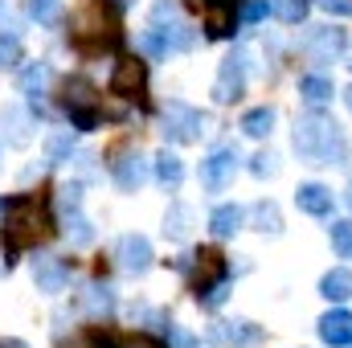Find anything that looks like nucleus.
I'll list each match as a JSON object with an SVG mask.
<instances>
[{
    "instance_id": "obj_1",
    "label": "nucleus",
    "mask_w": 352,
    "mask_h": 348,
    "mask_svg": "<svg viewBox=\"0 0 352 348\" xmlns=\"http://www.w3.org/2000/svg\"><path fill=\"white\" fill-rule=\"evenodd\" d=\"M344 131L332 123V119H320V115H303L295 123V152L311 164H340L344 160Z\"/></svg>"
},
{
    "instance_id": "obj_2",
    "label": "nucleus",
    "mask_w": 352,
    "mask_h": 348,
    "mask_svg": "<svg viewBox=\"0 0 352 348\" xmlns=\"http://www.w3.org/2000/svg\"><path fill=\"white\" fill-rule=\"evenodd\" d=\"M192 41H197V33L180 21L176 4H173V0H160V4L152 8V29L140 37V50H144V54H152V58H164V54L192 50Z\"/></svg>"
},
{
    "instance_id": "obj_3",
    "label": "nucleus",
    "mask_w": 352,
    "mask_h": 348,
    "mask_svg": "<svg viewBox=\"0 0 352 348\" xmlns=\"http://www.w3.org/2000/svg\"><path fill=\"white\" fill-rule=\"evenodd\" d=\"M4 238H8V250H21V246H37L50 238V217L45 209L33 201V197H12L4 205Z\"/></svg>"
},
{
    "instance_id": "obj_4",
    "label": "nucleus",
    "mask_w": 352,
    "mask_h": 348,
    "mask_svg": "<svg viewBox=\"0 0 352 348\" xmlns=\"http://www.w3.org/2000/svg\"><path fill=\"white\" fill-rule=\"evenodd\" d=\"M119 37V25L115 17L102 8V4H87L78 17H74V41L82 50H102V45H115Z\"/></svg>"
},
{
    "instance_id": "obj_5",
    "label": "nucleus",
    "mask_w": 352,
    "mask_h": 348,
    "mask_svg": "<svg viewBox=\"0 0 352 348\" xmlns=\"http://www.w3.org/2000/svg\"><path fill=\"white\" fill-rule=\"evenodd\" d=\"M201 135H205V115L197 107H188V102H168V111H164V140L192 144Z\"/></svg>"
},
{
    "instance_id": "obj_6",
    "label": "nucleus",
    "mask_w": 352,
    "mask_h": 348,
    "mask_svg": "<svg viewBox=\"0 0 352 348\" xmlns=\"http://www.w3.org/2000/svg\"><path fill=\"white\" fill-rule=\"evenodd\" d=\"M238 148L234 144H221V148H213L205 160H201V184L209 188V193H221L230 180H234V173H238Z\"/></svg>"
},
{
    "instance_id": "obj_7",
    "label": "nucleus",
    "mask_w": 352,
    "mask_h": 348,
    "mask_svg": "<svg viewBox=\"0 0 352 348\" xmlns=\"http://www.w3.org/2000/svg\"><path fill=\"white\" fill-rule=\"evenodd\" d=\"M66 111H70V123L78 131L98 127V102H94V90L87 83H66Z\"/></svg>"
},
{
    "instance_id": "obj_8",
    "label": "nucleus",
    "mask_w": 352,
    "mask_h": 348,
    "mask_svg": "<svg viewBox=\"0 0 352 348\" xmlns=\"http://www.w3.org/2000/svg\"><path fill=\"white\" fill-rule=\"evenodd\" d=\"M246 87V50H234L226 62H221V74L213 83V98L217 102H234Z\"/></svg>"
},
{
    "instance_id": "obj_9",
    "label": "nucleus",
    "mask_w": 352,
    "mask_h": 348,
    "mask_svg": "<svg viewBox=\"0 0 352 348\" xmlns=\"http://www.w3.org/2000/svg\"><path fill=\"white\" fill-rule=\"evenodd\" d=\"M115 262H119V270H127V274H144V270L152 266V246H148V238H144V234H123V238L115 242Z\"/></svg>"
},
{
    "instance_id": "obj_10",
    "label": "nucleus",
    "mask_w": 352,
    "mask_h": 348,
    "mask_svg": "<svg viewBox=\"0 0 352 348\" xmlns=\"http://www.w3.org/2000/svg\"><path fill=\"white\" fill-rule=\"evenodd\" d=\"M33 283H37V291H45V295L66 291V283H70V262L54 259V254H37V259H33Z\"/></svg>"
},
{
    "instance_id": "obj_11",
    "label": "nucleus",
    "mask_w": 352,
    "mask_h": 348,
    "mask_svg": "<svg viewBox=\"0 0 352 348\" xmlns=\"http://www.w3.org/2000/svg\"><path fill=\"white\" fill-rule=\"evenodd\" d=\"M144 83H148V66H144L140 58H123V62L115 66L111 94H119V98H135V94H144Z\"/></svg>"
},
{
    "instance_id": "obj_12",
    "label": "nucleus",
    "mask_w": 352,
    "mask_h": 348,
    "mask_svg": "<svg viewBox=\"0 0 352 348\" xmlns=\"http://www.w3.org/2000/svg\"><path fill=\"white\" fill-rule=\"evenodd\" d=\"M344 45H349L344 29H311V33H307V54H311L316 62H336V58L344 54Z\"/></svg>"
},
{
    "instance_id": "obj_13",
    "label": "nucleus",
    "mask_w": 352,
    "mask_h": 348,
    "mask_svg": "<svg viewBox=\"0 0 352 348\" xmlns=\"http://www.w3.org/2000/svg\"><path fill=\"white\" fill-rule=\"evenodd\" d=\"M33 115L37 111H25V107H4L0 111V131L12 148H25L29 144V127H33Z\"/></svg>"
},
{
    "instance_id": "obj_14",
    "label": "nucleus",
    "mask_w": 352,
    "mask_h": 348,
    "mask_svg": "<svg viewBox=\"0 0 352 348\" xmlns=\"http://www.w3.org/2000/svg\"><path fill=\"white\" fill-rule=\"evenodd\" d=\"M209 336H213L217 345H226V348H250V345L263 340V332H258L254 324H246V320H226V324H217Z\"/></svg>"
},
{
    "instance_id": "obj_15",
    "label": "nucleus",
    "mask_w": 352,
    "mask_h": 348,
    "mask_svg": "<svg viewBox=\"0 0 352 348\" xmlns=\"http://www.w3.org/2000/svg\"><path fill=\"white\" fill-rule=\"evenodd\" d=\"M320 340H324V345H332V348L352 345V312H344V307L328 312V316L320 320Z\"/></svg>"
},
{
    "instance_id": "obj_16",
    "label": "nucleus",
    "mask_w": 352,
    "mask_h": 348,
    "mask_svg": "<svg viewBox=\"0 0 352 348\" xmlns=\"http://www.w3.org/2000/svg\"><path fill=\"white\" fill-rule=\"evenodd\" d=\"M148 160L140 156V152H131V156H123V160H115V184L123 188V193H135L144 180H148Z\"/></svg>"
},
{
    "instance_id": "obj_17",
    "label": "nucleus",
    "mask_w": 352,
    "mask_h": 348,
    "mask_svg": "<svg viewBox=\"0 0 352 348\" xmlns=\"http://www.w3.org/2000/svg\"><path fill=\"white\" fill-rule=\"evenodd\" d=\"M295 201H299V209L303 213H311V217H328L332 213V188H324V184H299V193H295Z\"/></svg>"
},
{
    "instance_id": "obj_18",
    "label": "nucleus",
    "mask_w": 352,
    "mask_h": 348,
    "mask_svg": "<svg viewBox=\"0 0 352 348\" xmlns=\"http://www.w3.org/2000/svg\"><path fill=\"white\" fill-rule=\"evenodd\" d=\"M242 217H246V209H242V205H217V209H213V217H209L213 238H234V234L242 230Z\"/></svg>"
},
{
    "instance_id": "obj_19",
    "label": "nucleus",
    "mask_w": 352,
    "mask_h": 348,
    "mask_svg": "<svg viewBox=\"0 0 352 348\" xmlns=\"http://www.w3.org/2000/svg\"><path fill=\"white\" fill-rule=\"evenodd\" d=\"M299 98H303L311 111L328 107V102H332V78H324V74H307V78H299Z\"/></svg>"
},
{
    "instance_id": "obj_20",
    "label": "nucleus",
    "mask_w": 352,
    "mask_h": 348,
    "mask_svg": "<svg viewBox=\"0 0 352 348\" xmlns=\"http://www.w3.org/2000/svg\"><path fill=\"white\" fill-rule=\"evenodd\" d=\"M82 307H87L94 320L111 316V312H115V291H111V283H90L87 291H82Z\"/></svg>"
},
{
    "instance_id": "obj_21",
    "label": "nucleus",
    "mask_w": 352,
    "mask_h": 348,
    "mask_svg": "<svg viewBox=\"0 0 352 348\" xmlns=\"http://www.w3.org/2000/svg\"><path fill=\"white\" fill-rule=\"evenodd\" d=\"M320 295H324V299H332V303L352 299V270H349V266L328 270V274H324V283H320Z\"/></svg>"
},
{
    "instance_id": "obj_22",
    "label": "nucleus",
    "mask_w": 352,
    "mask_h": 348,
    "mask_svg": "<svg viewBox=\"0 0 352 348\" xmlns=\"http://www.w3.org/2000/svg\"><path fill=\"white\" fill-rule=\"evenodd\" d=\"M21 94H29V102H37L41 94H45V83H50V66L45 62H33V66H25L21 70Z\"/></svg>"
},
{
    "instance_id": "obj_23",
    "label": "nucleus",
    "mask_w": 352,
    "mask_h": 348,
    "mask_svg": "<svg viewBox=\"0 0 352 348\" xmlns=\"http://www.w3.org/2000/svg\"><path fill=\"white\" fill-rule=\"evenodd\" d=\"M70 152H74V131H70V127H66V131H54V135L45 140V164H50V168L66 164Z\"/></svg>"
},
{
    "instance_id": "obj_24",
    "label": "nucleus",
    "mask_w": 352,
    "mask_h": 348,
    "mask_svg": "<svg viewBox=\"0 0 352 348\" xmlns=\"http://www.w3.org/2000/svg\"><path fill=\"white\" fill-rule=\"evenodd\" d=\"M242 131H246L250 140H266V135L274 131V111H270V107L246 111V115H242Z\"/></svg>"
},
{
    "instance_id": "obj_25",
    "label": "nucleus",
    "mask_w": 352,
    "mask_h": 348,
    "mask_svg": "<svg viewBox=\"0 0 352 348\" xmlns=\"http://www.w3.org/2000/svg\"><path fill=\"white\" fill-rule=\"evenodd\" d=\"M156 180H160L164 188H176V184L184 180V164L176 160L173 152H160V156H156Z\"/></svg>"
},
{
    "instance_id": "obj_26",
    "label": "nucleus",
    "mask_w": 352,
    "mask_h": 348,
    "mask_svg": "<svg viewBox=\"0 0 352 348\" xmlns=\"http://www.w3.org/2000/svg\"><path fill=\"white\" fill-rule=\"evenodd\" d=\"M62 226H66V238H70L74 246H90V242H94V226L82 217V209L70 213V217H62Z\"/></svg>"
},
{
    "instance_id": "obj_27",
    "label": "nucleus",
    "mask_w": 352,
    "mask_h": 348,
    "mask_svg": "<svg viewBox=\"0 0 352 348\" xmlns=\"http://www.w3.org/2000/svg\"><path fill=\"white\" fill-rule=\"evenodd\" d=\"M254 230H263V234H283V217H278V205H274V201H258V205H254Z\"/></svg>"
},
{
    "instance_id": "obj_28",
    "label": "nucleus",
    "mask_w": 352,
    "mask_h": 348,
    "mask_svg": "<svg viewBox=\"0 0 352 348\" xmlns=\"http://www.w3.org/2000/svg\"><path fill=\"white\" fill-rule=\"evenodd\" d=\"M29 17L37 25H58L62 21V0H29Z\"/></svg>"
},
{
    "instance_id": "obj_29",
    "label": "nucleus",
    "mask_w": 352,
    "mask_h": 348,
    "mask_svg": "<svg viewBox=\"0 0 352 348\" xmlns=\"http://www.w3.org/2000/svg\"><path fill=\"white\" fill-rule=\"evenodd\" d=\"M188 217H192V213H188V205H173V209H168V217H164V234L176 238V242H180V238H188Z\"/></svg>"
},
{
    "instance_id": "obj_30",
    "label": "nucleus",
    "mask_w": 352,
    "mask_h": 348,
    "mask_svg": "<svg viewBox=\"0 0 352 348\" xmlns=\"http://www.w3.org/2000/svg\"><path fill=\"white\" fill-rule=\"evenodd\" d=\"M78 209H82V184H74V180H70V184H62V188H58V213H62V217H70V213H78Z\"/></svg>"
},
{
    "instance_id": "obj_31",
    "label": "nucleus",
    "mask_w": 352,
    "mask_h": 348,
    "mask_svg": "<svg viewBox=\"0 0 352 348\" xmlns=\"http://www.w3.org/2000/svg\"><path fill=\"white\" fill-rule=\"evenodd\" d=\"M328 234H332L336 254H340V259H352V221H332Z\"/></svg>"
},
{
    "instance_id": "obj_32",
    "label": "nucleus",
    "mask_w": 352,
    "mask_h": 348,
    "mask_svg": "<svg viewBox=\"0 0 352 348\" xmlns=\"http://www.w3.org/2000/svg\"><path fill=\"white\" fill-rule=\"evenodd\" d=\"M21 62V41L16 33H0V70H12Z\"/></svg>"
},
{
    "instance_id": "obj_33",
    "label": "nucleus",
    "mask_w": 352,
    "mask_h": 348,
    "mask_svg": "<svg viewBox=\"0 0 352 348\" xmlns=\"http://www.w3.org/2000/svg\"><path fill=\"white\" fill-rule=\"evenodd\" d=\"M274 12H278V21H287V25H299V21L307 17V0H278Z\"/></svg>"
},
{
    "instance_id": "obj_34",
    "label": "nucleus",
    "mask_w": 352,
    "mask_h": 348,
    "mask_svg": "<svg viewBox=\"0 0 352 348\" xmlns=\"http://www.w3.org/2000/svg\"><path fill=\"white\" fill-rule=\"evenodd\" d=\"M226 295H230V279L213 283V287H209V291L201 295V303H205V307H221V303H226Z\"/></svg>"
},
{
    "instance_id": "obj_35",
    "label": "nucleus",
    "mask_w": 352,
    "mask_h": 348,
    "mask_svg": "<svg viewBox=\"0 0 352 348\" xmlns=\"http://www.w3.org/2000/svg\"><path fill=\"white\" fill-rule=\"evenodd\" d=\"M266 12H270L266 0H246V4H242V21H246V25H258Z\"/></svg>"
},
{
    "instance_id": "obj_36",
    "label": "nucleus",
    "mask_w": 352,
    "mask_h": 348,
    "mask_svg": "<svg viewBox=\"0 0 352 348\" xmlns=\"http://www.w3.org/2000/svg\"><path fill=\"white\" fill-rule=\"evenodd\" d=\"M250 173H254V176H274V173H278V160H274L270 152H263V156H254Z\"/></svg>"
},
{
    "instance_id": "obj_37",
    "label": "nucleus",
    "mask_w": 352,
    "mask_h": 348,
    "mask_svg": "<svg viewBox=\"0 0 352 348\" xmlns=\"http://www.w3.org/2000/svg\"><path fill=\"white\" fill-rule=\"evenodd\" d=\"M324 12H336V17H352V0H316Z\"/></svg>"
},
{
    "instance_id": "obj_38",
    "label": "nucleus",
    "mask_w": 352,
    "mask_h": 348,
    "mask_svg": "<svg viewBox=\"0 0 352 348\" xmlns=\"http://www.w3.org/2000/svg\"><path fill=\"white\" fill-rule=\"evenodd\" d=\"M123 348H160L156 340H148V336H135V340H127Z\"/></svg>"
},
{
    "instance_id": "obj_39",
    "label": "nucleus",
    "mask_w": 352,
    "mask_h": 348,
    "mask_svg": "<svg viewBox=\"0 0 352 348\" xmlns=\"http://www.w3.org/2000/svg\"><path fill=\"white\" fill-rule=\"evenodd\" d=\"M0 348H29V345H25V340H12V336H8V340H0Z\"/></svg>"
},
{
    "instance_id": "obj_40",
    "label": "nucleus",
    "mask_w": 352,
    "mask_h": 348,
    "mask_svg": "<svg viewBox=\"0 0 352 348\" xmlns=\"http://www.w3.org/2000/svg\"><path fill=\"white\" fill-rule=\"evenodd\" d=\"M0 274H8V259L4 254H0Z\"/></svg>"
},
{
    "instance_id": "obj_41",
    "label": "nucleus",
    "mask_w": 352,
    "mask_h": 348,
    "mask_svg": "<svg viewBox=\"0 0 352 348\" xmlns=\"http://www.w3.org/2000/svg\"><path fill=\"white\" fill-rule=\"evenodd\" d=\"M344 102H349V111H352V87H349V90H344Z\"/></svg>"
},
{
    "instance_id": "obj_42",
    "label": "nucleus",
    "mask_w": 352,
    "mask_h": 348,
    "mask_svg": "<svg viewBox=\"0 0 352 348\" xmlns=\"http://www.w3.org/2000/svg\"><path fill=\"white\" fill-rule=\"evenodd\" d=\"M344 201H349V209H352V184H349V193H344Z\"/></svg>"
},
{
    "instance_id": "obj_43",
    "label": "nucleus",
    "mask_w": 352,
    "mask_h": 348,
    "mask_svg": "<svg viewBox=\"0 0 352 348\" xmlns=\"http://www.w3.org/2000/svg\"><path fill=\"white\" fill-rule=\"evenodd\" d=\"M205 4H234V0H205Z\"/></svg>"
},
{
    "instance_id": "obj_44",
    "label": "nucleus",
    "mask_w": 352,
    "mask_h": 348,
    "mask_svg": "<svg viewBox=\"0 0 352 348\" xmlns=\"http://www.w3.org/2000/svg\"><path fill=\"white\" fill-rule=\"evenodd\" d=\"M4 205H8V201H0V221H4Z\"/></svg>"
},
{
    "instance_id": "obj_45",
    "label": "nucleus",
    "mask_w": 352,
    "mask_h": 348,
    "mask_svg": "<svg viewBox=\"0 0 352 348\" xmlns=\"http://www.w3.org/2000/svg\"><path fill=\"white\" fill-rule=\"evenodd\" d=\"M349 66H352V62H349Z\"/></svg>"
}]
</instances>
